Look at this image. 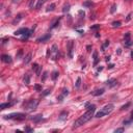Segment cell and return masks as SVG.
<instances>
[{"label": "cell", "instance_id": "12", "mask_svg": "<svg viewBox=\"0 0 133 133\" xmlns=\"http://www.w3.org/2000/svg\"><path fill=\"white\" fill-rule=\"evenodd\" d=\"M117 80L115 79H109L108 81H107V85H108L109 87H113V86H115L117 85Z\"/></svg>", "mask_w": 133, "mask_h": 133}, {"label": "cell", "instance_id": "24", "mask_svg": "<svg viewBox=\"0 0 133 133\" xmlns=\"http://www.w3.org/2000/svg\"><path fill=\"white\" fill-rule=\"evenodd\" d=\"M112 26L113 27H120L121 26V22L120 21H114L113 23H112Z\"/></svg>", "mask_w": 133, "mask_h": 133}, {"label": "cell", "instance_id": "17", "mask_svg": "<svg viewBox=\"0 0 133 133\" xmlns=\"http://www.w3.org/2000/svg\"><path fill=\"white\" fill-rule=\"evenodd\" d=\"M12 105V103H3V104L0 105V108L4 109V108H6V107H11Z\"/></svg>", "mask_w": 133, "mask_h": 133}, {"label": "cell", "instance_id": "32", "mask_svg": "<svg viewBox=\"0 0 133 133\" xmlns=\"http://www.w3.org/2000/svg\"><path fill=\"white\" fill-rule=\"evenodd\" d=\"M64 95H60L59 97H57V100H58L59 102H61V101H62V99H64Z\"/></svg>", "mask_w": 133, "mask_h": 133}, {"label": "cell", "instance_id": "15", "mask_svg": "<svg viewBox=\"0 0 133 133\" xmlns=\"http://www.w3.org/2000/svg\"><path fill=\"white\" fill-rule=\"evenodd\" d=\"M98 61H99V57H98V52H94V66H97Z\"/></svg>", "mask_w": 133, "mask_h": 133}, {"label": "cell", "instance_id": "6", "mask_svg": "<svg viewBox=\"0 0 133 133\" xmlns=\"http://www.w3.org/2000/svg\"><path fill=\"white\" fill-rule=\"evenodd\" d=\"M130 36H131L130 32H127V33L125 34V36H124V43H125V46L126 47H130L132 45L131 40H130Z\"/></svg>", "mask_w": 133, "mask_h": 133}, {"label": "cell", "instance_id": "41", "mask_svg": "<svg viewBox=\"0 0 133 133\" xmlns=\"http://www.w3.org/2000/svg\"><path fill=\"white\" fill-rule=\"evenodd\" d=\"M109 59H110V57L107 56V57H106V61H109Z\"/></svg>", "mask_w": 133, "mask_h": 133}, {"label": "cell", "instance_id": "23", "mask_svg": "<svg viewBox=\"0 0 133 133\" xmlns=\"http://www.w3.org/2000/svg\"><path fill=\"white\" fill-rule=\"evenodd\" d=\"M54 7H55V4L54 3H52L51 5H49L48 6V8H47V12H52L54 9Z\"/></svg>", "mask_w": 133, "mask_h": 133}, {"label": "cell", "instance_id": "39", "mask_svg": "<svg viewBox=\"0 0 133 133\" xmlns=\"http://www.w3.org/2000/svg\"><path fill=\"white\" fill-rule=\"evenodd\" d=\"M26 131H32V129H30V128L27 127V128H26Z\"/></svg>", "mask_w": 133, "mask_h": 133}, {"label": "cell", "instance_id": "30", "mask_svg": "<svg viewBox=\"0 0 133 133\" xmlns=\"http://www.w3.org/2000/svg\"><path fill=\"white\" fill-rule=\"evenodd\" d=\"M40 66L37 64H33V67H32V70H33V71H36L37 70V68H39Z\"/></svg>", "mask_w": 133, "mask_h": 133}, {"label": "cell", "instance_id": "2", "mask_svg": "<svg viewBox=\"0 0 133 133\" xmlns=\"http://www.w3.org/2000/svg\"><path fill=\"white\" fill-rule=\"evenodd\" d=\"M113 109H114V105L111 104V103H109V104L105 105L100 111H98L95 117H103L104 115H108L109 113H111V112L113 111Z\"/></svg>", "mask_w": 133, "mask_h": 133}, {"label": "cell", "instance_id": "16", "mask_svg": "<svg viewBox=\"0 0 133 133\" xmlns=\"http://www.w3.org/2000/svg\"><path fill=\"white\" fill-rule=\"evenodd\" d=\"M46 1H47V0H39V1H37V3H36V7L37 9L41 8V7L44 5V3H45Z\"/></svg>", "mask_w": 133, "mask_h": 133}, {"label": "cell", "instance_id": "43", "mask_svg": "<svg viewBox=\"0 0 133 133\" xmlns=\"http://www.w3.org/2000/svg\"><path fill=\"white\" fill-rule=\"evenodd\" d=\"M102 70H103V68H102V67H100L99 69H98V71H102Z\"/></svg>", "mask_w": 133, "mask_h": 133}, {"label": "cell", "instance_id": "42", "mask_svg": "<svg viewBox=\"0 0 133 133\" xmlns=\"http://www.w3.org/2000/svg\"><path fill=\"white\" fill-rule=\"evenodd\" d=\"M131 120L133 121V110H132V112H131Z\"/></svg>", "mask_w": 133, "mask_h": 133}, {"label": "cell", "instance_id": "9", "mask_svg": "<svg viewBox=\"0 0 133 133\" xmlns=\"http://www.w3.org/2000/svg\"><path fill=\"white\" fill-rule=\"evenodd\" d=\"M30 120L33 123H39L40 121H42L43 120V115L42 114H36V115H33V117H30Z\"/></svg>", "mask_w": 133, "mask_h": 133}, {"label": "cell", "instance_id": "7", "mask_svg": "<svg viewBox=\"0 0 133 133\" xmlns=\"http://www.w3.org/2000/svg\"><path fill=\"white\" fill-rule=\"evenodd\" d=\"M73 48H74V43L72 41H69V43H68V53H69L70 58L73 57Z\"/></svg>", "mask_w": 133, "mask_h": 133}, {"label": "cell", "instance_id": "18", "mask_svg": "<svg viewBox=\"0 0 133 133\" xmlns=\"http://www.w3.org/2000/svg\"><path fill=\"white\" fill-rule=\"evenodd\" d=\"M22 19V15L20 14V15H18V16H17V18L14 20V21H12V24H16V23H19L20 22V20Z\"/></svg>", "mask_w": 133, "mask_h": 133}, {"label": "cell", "instance_id": "3", "mask_svg": "<svg viewBox=\"0 0 133 133\" xmlns=\"http://www.w3.org/2000/svg\"><path fill=\"white\" fill-rule=\"evenodd\" d=\"M26 115L24 113H21V112H16V113H11L4 115V119L6 120H18V121H22V120H25Z\"/></svg>", "mask_w": 133, "mask_h": 133}, {"label": "cell", "instance_id": "21", "mask_svg": "<svg viewBox=\"0 0 133 133\" xmlns=\"http://www.w3.org/2000/svg\"><path fill=\"white\" fill-rule=\"evenodd\" d=\"M58 72H56V71H55V72H53V73H52V79H53V80H56V78H57V77H58Z\"/></svg>", "mask_w": 133, "mask_h": 133}, {"label": "cell", "instance_id": "27", "mask_svg": "<svg viewBox=\"0 0 133 133\" xmlns=\"http://www.w3.org/2000/svg\"><path fill=\"white\" fill-rule=\"evenodd\" d=\"M41 71H42V67L40 66L39 68H37V70L36 71V76H40V74H41Z\"/></svg>", "mask_w": 133, "mask_h": 133}, {"label": "cell", "instance_id": "14", "mask_svg": "<svg viewBox=\"0 0 133 133\" xmlns=\"http://www.w3.org/2000/svg\"><path fill=\"white\" fill-rule=\"evenodd\" d=\"M67 117H68V112L67 111H62L60 115H59V120L60 121H64V120H67Z\"/></svg>", "mask_w": 133, "mask_h": 133}, {"label": "cell", "instance_id": "28", "mask_svg": "<svg viewBox=\"0 0 133 133\" xmlns=\"http://www.w3.org/2000/svg\"><path fill=\"white\" fill-rule=\"evenodd\" d=\"M115 9H117V5H115V4H113V5L111 6V9H110V12H111V14H113V12H115Z\"/></svg>", "mask_w": 133, "mask_h": 133}, {"label": "cell", "instance_id": "10", "mask_svg": "<svg viewBox=\"0 0 133 133\" xmlns=\"http://www.w3.org/2000/svg\"><path fill=\"white\" fill-rule=\"evenodd\" d=\"M104 94V89H95L94 92L92 93L93 96H101V95Z\"/></svg>", "mask_w": 133, "mask_h": 133}, {"label": "cell", "instance_id": "8", "mask_svg": "<svg viewBox=\"0 0 133 133\" xmlns=\"http://www.w3.org/2000/svg\"><path fill=\"white\" fill-rule=\"evenodd\" d=\"M1 60L3 62H5V64H11V62L12 61V57L9 56V55L3 54L2 55V57H1Z\"/></svg>", "mask_w": 133, "mask_h": 133}, {"label": "cell", "instance_id": "5", "mask_svg": "<svg viewBox=\"0 0 133 133\" xmlns=\"http://www.w3.org/2000/svg\"><path fill=\"white\" fill-rule=\"evenodd\" d=\"M50 54H51V58L53 60H56L59 56V52H58V48H57L56 45H53L50 49Z\"/></svg>", "mask_w": 133, "mask_h": 133}, {"label": "cell", "instance_id": "13", "mask_svg": "<svg viewBox=\"0 0 133 133\" xmlns=\"http://www.w3.org/2000/svg\"><path fill=\"white\" fill-rule=\"evenodd\" d=\"M31 57H32V54L31 53H28L25 56V58H24V64H29L30 62V60H31Z\"/></svg>", "mask_w": 133, "mask_h": 133}, {"label": "cell", "instance_id": "26", "mask_svg": "<svg viewBox=\"0 0 133 133\" xmlns=\"http://www.w3.org/2000/svg\"><path fill=\"white\" fill-rule=\"evenodd\" d=\"M92 4H93L92 1H85L84 3H83V6H91Z\"/></svg>", "mask_w": 133, "mask_h": 133}, {"label": "cell", "instance_id": "35", "mask_svg": "<svg viewBox=\"0 0 133 133\" xmlns=\"http://www.w3.org/2000/svg\"><path fill=\"white\" fill-rule=\"evenodd\" d=\"M109 45V41H105V44H104V46H103V49L105 48V47H107Z\"/></svg>", "mask_w": 133, "mask_h": 133}, {"label": "cell", "instance_id": "37", "mask_svg": "<svg viewBox=\"0 0 133 133\" xmlns=\"http://www.w3.org/2000/svg\"><path fill=\"white\" fill-rule=\"evenodd\" d=\"M130 18H131V14H129V15H128V17H127V21H129V20H130Z\"/></svg>", "mask_w": 133, "mask_h": 133}, {"label": "cell", "instance_id": "4", "mask_svg": "<svg viewBox=\"0 0 133 133\" xmlns=\"http://www.w3.org/2000/svg\"><path fill=\"white\" fill-rule=\"evenodd\" d=\"M37 105H39V101L36 100V99L29 100V101H27V102L24 103V107L27 110H34L37 107Z\"/></svg>", "mask_w": 133, "mask_h": 133}, {"label": "cell", "instance_id": "1", "mask_svg": "<svg viewBox=\"0 0 133 133\" xmlns=\"http://www.w3.org/2000/svg\"><path fill=\"white\" fill-rule=\"evenodd\" d=\"M95 110H96V106H95V105H89V107H87V111L82 114L81 117H79L78 119L74 122V124H73V128H78L80 126H82V125H84L86 122H89V120L94 117Z\"/></svg>", "mask_w": 133, "mask_h": 133}, {"label": "cell", "instance_id": "19", "mask_svg": "<svg viewBox=\"0 0 133 133\" xmlns=\"http://www.w3.org/2000/svg\"><path fill=\"white\" fill-rule=\"evenodd\" d=\"M23 80H24V83L25 84H29V75L28 74H25Z\"/></svg>", "mask_w": 133, "mask_h": 133}, {"label": "cell", "instance_id": "44", "mask_svg": "<svg viewBox=\"0 0 133 133\" xmlns=\"http://www.w3.org/2000/svg\"><path fill=\"white\" fill-rule=\"evenodd\" d=\"M127 1H129V0H127Z\"/></svg>", "mask_w": 133, "mask_h": 133}, {"label": "cell", "instance_id": "33", "mask_svg": "<svg viewBox=\"0 0 133 133\" xmlns=\"http://www.w3.org/2000/svg\"><path fill=\"white\" fill-rule=\"evenodd\" d=\"M33 4H34V0H30V3H29V7L32 8L33 7Z\"/></svg>", "mask_w": 133, "mask_h": 133}, {"label": "cell", "instance_id": "29", "mask_svg": "<svg viewBox=\"0 0 133 133\" xmlns=\"http://www.w3.org/2000/svg\"><path fill=\"white\" fill-rule=\"evenodd\" d=\"M47 76H48V73H47V72H45V73H44V75H43V78H42V81H43V82H44L45 80H46Z\"/></svg>", "mask_w": 133, "mask_h": 133}, {"label": "cell", "instance_id": "11", "mask_svg": "<svg viewBox=\"0 0 133 133\" xmlns=\"http://www.w3.org/2000/svg\"><path fill=\"white\" fill-rule=\"evenodd\" d=\"M50 36H50V33H47L46 36H44L40 37V39H37L36 41L39 42V43H42V42H46L47 40H49V39H50Z\"/></svg>", "mask_w": 133, "mask_h": 133}, {"label": "cell", "instance_id": "40", "mask_svg": "<svg viewBox=\"0 0 133 133\" xmlns=\"http://www.w3.org/2000/svg\"><path fill=\"white\" fill-rule=\"evenodd\" d=\"M98 27H99V26H93V27H92V28H93V29H97V28H98Z\"/></svg>", "mask_w": 133, "mask_h": 133}, {"label": "cell", "instance_id": "36", "mask_svg": "<svg viewBox=\"0 0 133 133\" xmlns=\"http://www.w3.org/2000/svg\"><path fill=\"white\" fill-rule=\"evenodd\" d=\"M49 93H50V91H49V89H47V91H46V92H45V93H44V94H43V96H46V95H48V94H49Z\"/></svg>", "mask_w": 133, "mask_h": 133}, {"label": "cell", "instance_id": "34", "mask_svg": "<svg viewBox=\"0 0 133 133\" xmlns=\"http://www.w3.org/2000/svg\"><path fill=\"white\" fill-rule=\"evenodd\" d=\"M123 131H124V128H120V129H117V130H115V133H119V132H123Z\"/></svg>", "mask_w": 133, "mask_h": 133}, {"label": "cell", "instance_id": "22", "mask_svg": "<svg viewBox=\"0 0 133 133\" xmlns=\"http://www.w3.org/2000/svg\"><path fill=\"white\" fill-rule=\"evenodd\" d=\"M80 83H81V79L77 78V81H76V84H75V87H76V89H79V87H80Z\"/></svg>", "mask_w": 133, "mask_h": 133}, {"label": "cell", "instance_id": "31", "mask_svg": "<svg viewBox=\"0 0 133 133\" xmlns=\"http://www.w3.org/2000/svg\"><path fill=\"white\" fill-rule=\"evenodd\" d=\"M34 87H36V91H39V92H41V91H42V86H41V85H36Z\"/></svg>", "mask_w": 133, "mask_h": 133}, {"label": "cell", "instance_id": "20", "mask_svg": "<svg viewBox=\"0 0 133 133\" xmlns=\"http://www.w3.org/2000/svg\"><path fill=\"white\" fill-rule=\"evenodd\" d=\"M69 11H70V4H69V3L64 4V8H62V12H69Z\"/></svg>", "mask_w": 133, "mask_h": 133}, {"label": "cell", "instance_id": "25", "mask_svg": "<svg viewBox=\"0 0 133 133\" xmlns=\"http://www.w3.org/2000/svg\"><path fill=\"white\" fill-rule=\"evenodd\" d=\"M61 95H64V97H66V96H68V95H69V91H68L67 89H62V93H61Z\"/></svg>", "mask_w": 133, "mask_h": 133}, {"label": "cell", "instance_id": "38", "mask_svg": "<svg viewBox=\"0 0 133 133\" xmlns=\"http://www.w3.org/2000/svg\"><path fill=\"white\" fill-rule=\"evenodd\" d=\"M20 0H12V3H17V2H19Z\"/></svg>", "mask_w": 133, "mask_h": 133}]
</instances>
